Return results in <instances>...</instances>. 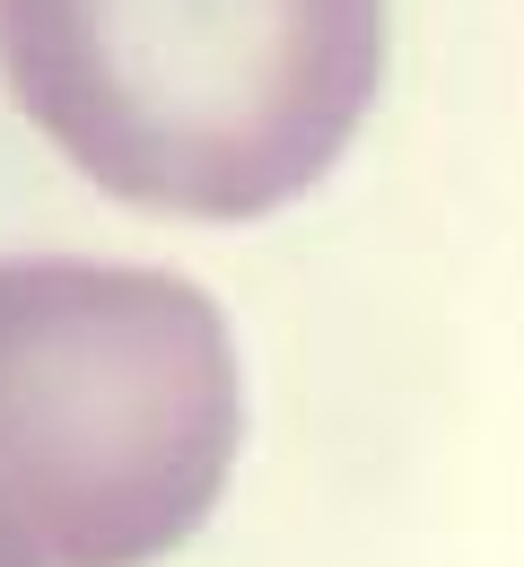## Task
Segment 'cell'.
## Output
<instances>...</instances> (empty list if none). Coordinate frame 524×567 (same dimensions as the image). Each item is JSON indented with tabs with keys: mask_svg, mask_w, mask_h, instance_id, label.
<instances>
[{
	"mask_svg": "<svg viewBox=\"0 0 524 567\" xmlns=\"http://www.w3.org/2000/svg\"><path fill=\"white\" fill-rule=\"evenodd\" d=\"M227 427L202 297L123 271L0 280V472L62 567L166 550L219 489Z\"/></svg>",
	"mask_w": 524,
	"mask_h": 567,
	"instance_id": "6da1fadb",
	"label": "cell"
},
{
	"mask_svg": "<svg viewBox=\"0 0 524 567\" xmlns=\"http://www.w3.org/2000/svg\"><path fill=\"white\" fill-rule=\"evenodd\" d=\"M0 567H27V542H18L9 524H0Z\"/></svg>",
	"mask_w": 524,
	"mask_h": 567,
	"instance_id": "7a4b0ae2",
	"label": "cell"
}]
</instances>
